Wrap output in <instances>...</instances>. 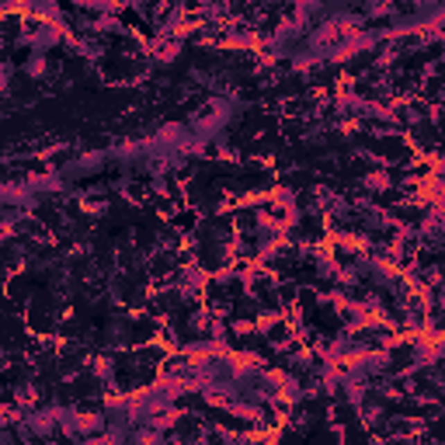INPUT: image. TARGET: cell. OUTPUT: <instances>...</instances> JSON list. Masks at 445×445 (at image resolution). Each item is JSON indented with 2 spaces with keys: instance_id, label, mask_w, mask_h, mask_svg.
I'll list each match as a JSON object with an SVG mask.
<instances>
[{
  "instance_id": "1",
  "label": "cell",
  "mask_w": 445,
  "mask_h": 445,
  "mask_svg": "<svg viewBox=\"0 0 445 445\" xmlns=\"http://www.w3.org/2000/svg\"><path fill=\"white\" fill-rule=\"evenodd\" d=\"M21 73L28 80H42L49 73V56H39V53H28V60L21 63Z\"/></svg>"
}]
</instances>
